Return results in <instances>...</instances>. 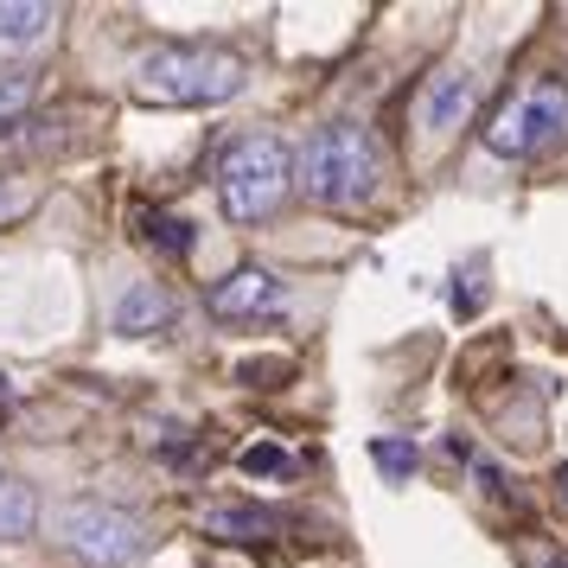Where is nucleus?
Returning <instances> with one entry per match:
<instances>
[{
    "label": "nucleus",
    "mask_w": 568,
    "mask_h": 568,
    "mask_svg": "<svg viewBox=\"0 0 568 568\" xmlns=\"http://www.w3.org/2000/svg\"><path fill=\"white\" fill-rule=\"evenodd\" d=\"M250 78V64L224 45H154L134 58L129 90L154 109H217Z\"/></svg>",
    "instance_id": "nucleus-1"
},
{
    "label": "nucleus",
    "mask_w": 568,
    "mask_h": 568,
    "mask_svg": "<svg viewBox=\"0 0 568 568\" xmlns=\"http://www.w3.org/2000/svg\"><path fill=\"white\" fill-rule=\"evenodd\" d=\"M377 180H384V154H377V141L358 122H326L320 134H307V148L294 160V185L313 205L352 211L377 192Z\"/></svg>",
    "instance_id": "nucleus-2"
},
{
    "label": "nucleus",
    "mask_w": 568,
    "mask_h": 568,
    "mask_svg": "<svg viewBox=\"0 0 568 568\" xmlns=\"http://www.w3.org/2000/svg\"><path fill=\"white\" fill-rule=\"evenodd\" d=\"M287 185H294V154L275 134H243L217 160V199L231 224H262L287 199Z\"/></svg>",
    "instance_id": "nucleus-3"
},
{
    "label": "nucleus",
    "mask_w": 568,
    "mask_h": 568,
    "mask_svg": "<svg viewBox=\"0 0 568 568\" xmlns=\"http://www.w3.org/2000/svg\"><path fill=\"white\" fill-rule=\"evenodd\" d=\"M58 542L90 568H129L148 556V524L134 511H115V505H64L58 511Z\"/></svg>",
    "instance_id": "nucleus-4"
},
{
    "label": "nucleus",
    "mask_w": 568,
    "mask_h": 568,
    "mask_svg": "<svg viewBox=\"0 0 568 568\" xmlns=\"http://www.w3.org/2000/svg\"><path fill=\"white\" fill-rule=\"evenodd\" d=\"M562 129H568V90L562 83H530V90H517L511 103L491 115L486 148L498 160H524L537 148H549Z\"/></svg>",
    "instance_id": "nucleus-5"
},
{
    "label": "nucleus",
    "mask_w": 568,
    "mask_h": 568,
    "mask_svg": "<svg viewBox=\"0 0 568 568\" xmlns=\"http://www.w3.org/2000/svg\"><path fill=\"white\" fill-rule=\"evenodd\" d=\"M473 103H479V78L460 71V64H447V71H435V78L422 83L415 122H422V134H454L473 115Z\"/></svg>",
    "instance_id": "nucleus-6"
},
{
    "label": "nucleus",
    "mask_w": 568,
    "mask_h": 568,
    "mask_svg": "<svg viewBox=\"0 0 568 568\" xmlns=\"http://www.w3.org/2000/svg\"><path fill=\"white\" fill-rule=\"evenodd\" d=\"M211 313L217 320H262V313H282V282L268 268H236L211 287Z\"/></svg>",
    "instance_id": "nucleus-7"
},
{
    "label": "nucleus",
    "mask_w": 568,
    "mask_h": 568,
    "mask_svg": "<svg viewBox=\"0 0 568 568\" xmlns=\"http://www.w3.org/2000/svg\"><path fill=\"white\" fill-rule=\"evenodd\" d=\"M173 294L160 282H134L122 301H115V333H129V338H148V333H166L173 326Z\"/></svg>",
    "instance_id": "nucleus-8"
},
{
    "label": "nucleus",
    "mask_w": 568,
    "mask_h": 568,
    "mask_svg": "<svg viewBox=\"0 0 568 568\" xmlns=\"http://www.w3.org/2000/svg\"><path fill=\"white\" fill-rule=\"evenodd\" d=\"M52 27H58V7H39V0H0V58L45 45Z\"/></svg>",
    "instance_id": "nucleus-9"
},
{
    "label": "nucleus",
    "mask_w": 568,
    "mask_h": 568,
    "mask_svg": "<svg viewBox=\"0 0 568 568\" xmlns=\"http://www.w3.org/2000/svg\"><path fill=\"white\" fill-rule=\"evenodd\" d=\"M199 530H205V537H231V542H262V537L282 530V517L275 511H250V505H224V511L199 517Z\"/></svg>",
    "instance_id": "nucleus-10"
},
{
    "label": "nucleus",
    "mask_w": 568,
    "mask_h": 568,
    "mask_svg": "<svg viewBox=\"0 0 568 568\" xmlns=\"http://www.w3.org/2000/svg\"><path fill=\"white\" fill-rule=\"evenodd\" d=\"M32 524H39V498L20 479H0V542L32 537Z\"/></svg>",
    "instance_id": "nucleus-11"
},
{
    "label": "nucleus",
    "mask_w": 568,
    "mask_h": 568,
    "mask_svg": "<svg viewBox=\"0 0 568 568\" xmlns=\"http://www.w3.org/2000/svg\"><path fill=\"white\" fill-rule=\"evenodd\" d=\"M39 97V71L27 64H0V122H20Z\"/></svg>",
    "instance_id": "nucleus-12"
},
{
    "label": "nucleus",
    "mask_w": 568,
    "mask_h": 568,
    "mask_svg": "<svg viewBox=\"0 0 568 568\" xmlns=\"http://www.w3.org/2000/svg\"><path fill=\"white\" fill-rule=\"evenodd\" d=\"M141 236H148L154 250H166V256H185V250H192V224H185V217H166V211H148V217H141Z\"/></svg>",
    "instance_id": "nucleus-13"
},
{
    "label": "nucleus",
    "mask_w": 568,
    "mask_h": 568,
    "mask_svg": "<svg viewBox=\"0 0 568 568\" xmlns=\"http://www.w3.org/2000/svg\"><path fill=\"white\" fill-rule=\"evenodd\" d=\"M236 466H243L250 479H282V473H294V460H287L275 440H256V447H243V454H236Z\"/></svg>",
    "instance_id": "nucleus-14"
},
{
    "label": "nucleus",
    "mask_w": 568,
    "mask_h": 568,
    "mask_svg": "<svg viewBox=\"0 0 568 568\" xmlns=\"http://www.w3.org/2000/svg\"><path fill=\"white\" fill-rule=\"evenodd\" d=\"M371 460L384 466L389 479H409V473H415V440H403V435H384L377 447H371Z\"/></svg>",
    "instance_id": "nucleus-15"
},
{
    "label": "nucleus",
    "mask_w": 568,
    "mask_h": 568,
    "mask_svg": "<svg viewBox=\"0 0 568 568\" xmlns=\"http://www.w3.org/2000/svg\"><path fill=\"white\" fill-rule=\"evenodd\" d=\"M32 205H39V185H32V180H0V224L27 217Z\"/></svg>",
    "instance_id": "nucleus-16"
},
{
    "label": "nucleus",
    "mask_w": 568,
    "mask_h": 568,
    "mask_svg": "<svg viewBox=\"0 0 568 568\" xmlns=\"http://www.w3.org/2000/svg\"><path fill=\"white\" fill-rule=\"evenodd\" d=\"M556 479H562V498H568V466H562V473H556Z\"/></svg>",
    "instance_id": "nucleus-17"
},
{
    "label": "nucleus",
    "mask_w": 568,
    "mask_h": 568,
    "mask_svg": "<svg viewBox=\"0 0 568 568\" xmlns=\"http://www.w3.org/2000/svg\"><path fill=\"white\" fill-rule=\"evenodd\" d=\"M0 403H7V371H0Z\"/></svg>",
    "instance_id": "nucleus-18"
}]
</instances>
